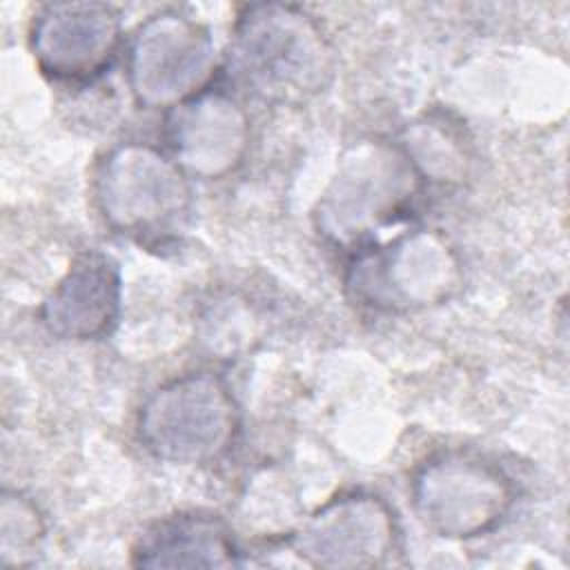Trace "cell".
Returning <instances> with one entry per match:
<instances>
[{"mask_svg":"<svg viewBox=\"0 0 570 570\" xmlns=\"http://www.w3.org/2000/svg\"><path fill=\"white\" fill-rule=\"evenodd\" d=\"M134 568H238L245 563L232 523L209 508H183L149 521L129 548Z\"/></svg>","mask_w":570,"mask_h":570,"instance_id":"obj_12","label":"cell"},{"mask_svg":"<svg viewBox=\"0 0 570 570\" xmlns=\"http://www.w3.org/2000/svg\"><path fill=\"white\" fill-rule=\"evenodd\" d=\"M47 537V523L38 503L20 490L0 494V563L29 568L36 563Z\"/></svg>","mask_w":570,"mask_h":570,"instance_id":"obj_14","label":"cell"},{"mask_svg":"<svg viewBox=\"0 0 570 570\" xmlns=\"http://www.w3.org/2000/svg\"><path fill=\"white\" fill-rule=\"evenodd\" d=\"M243 412L227 379L214 370H189L156 385L136 410L138 445L156 461L205 468L238 443Z\"/></svg>","mask_w":570,"mask_h":570,"instance_id":"obj_5","label":"cell"},{"mask_svg":"<svg viewBox=\"0 0 570 570\" xmlns=\"http://www.w3.org/2000/svg\"><path fill=\"white\" fill-rule=\"evenodd\" d=\"M465 283L454 243L432 227L412 225L347 254L343 289L350 303L376 314H410L452 301Z\"/></svg>","mask_w":570,"mask_h":570,"instance_id":"obj_4","label":"cell"},{"mask_svg":"<svg viewBox=\"0 0 570 570\" xmlns=\"http://www.w3.org/2000/svg\"><path fill=\"white\" fill-rule=\"evenodd\" d=\"M89 196L107 229L145 249L176 243L194 214V180L149 140L107 147L94 160Z\"/></svg>","mask_w":570,"mask_h":570,"instance_id":"obj_2","label":"cell"},{"mask_svg":"<svg viewBox=\"0 0 570 570\" xmlns=\"http://www.w3.org/2000/svg\"><path fill=\"white\" fill-rule=\"evenodd\" d=\"M425 185L432 180H461L468 171V147L463 136L441 118H425L407 125L396 140Z\"/></svg>","mask_w":570,"mask_h":570,"instance_id":"obj_13","label":"cell"},{"mask_svg":"<svg viewBox=\"0 0 570 570\" xmlns=\"http://www.w3.org/2000/svg\"><path fill=\"white\" fill-rule=\"evenodd\" d=\"M163 140L191 180H223L247 160L252 118L232 89L214 82L163 114Z\"/></svg>","mask_w":570,"mask_h":570,"instance_id":"obj_10","label":"cell"},{"mask_svg":"<svg viewBox=\"0 0 570 570\" xmlns=\"http://www.w3.org/2000/svg\"><path fill=\"white\" fill-rule=\"evenodd\" d=\"M283 543L309 568L374 570L392 566L403 552V530L385 497L352 488L312 510Z\"/></svg>","mask_w":570,"mask_h":570,"instance_id":"obj_8","label":"cell"},{"mask_svg":"<svg viewBox=\"0 0 570 570\" xmlns=\"http://www.w3.org/2000/svg\"><path fill=\"white\" fill-rule=\"evenodd\" d=\"M223 65L212 31L198 18L165 7L140 20L125 42V76L134 105L169 111L218 82Z\"/></svg>","mask_w":570,"mask_h":570,"instance_id":"obj_7","label":"cell"},{"mask_svg":"<svg viewBox=\"0 0 570 570\" xmlns=\"http://www.w3.org/2000/svg\"><path fill=\"white\" fill-rule=\"evenodd\" d=\"M425 187L396 140H358L316 203V232L347 256L376 232L410 220Z\"/></svg>","mask_w":570,"mask_h":570,"instance_id":"obj_3","label":"cell"},{"mask_svg":"<svg viewBox=\"0 0 570 570\" xmlns=\"http://www.w3.org/2000/svg\"><path fill=\"white\" fill-rule=\"evenodd\" d=\"M410 505L434 537L470 541L501 528L517 503L514 479L490 456L443 448L410 472Z\"/></svg>","mask_w":570,"mask_h":570,"instance_id":"obj_6","label":"cell"},{"mask_svg":"<svg viewBox=\"0 0 570 570\" xmlns=\"http://www.w3.org/2000/svg\"><path fill=\"white\" fill-rule=\"evenodd\" d=\"M223 67L254 98L298 107L332 85L336 49L307 9L289 2H252L234 18Z\"/></svg>","mask_w":570,"mask_h":570,"instance_id":"obj_1","label":"cell"},{"mask_svg":"<svg viewBox=\"0 0 570 570\" xmlns=\"http://www.w3.org/2000/svg\"><path fill=\"white\" fill-rule=\"evenodd\" d=\"M122 312V272L118 261L98 249L76 252L69 267L38 307L42 327L60 341L107 338Z\"/></svg>","mask_w":570,"mask_h":570,"instance_id":"obj_11","label":"cell"},{"mask_svg":"<svg viewBox=\"0 0 570 570\" xmlns=\"http://www.w3.org/2000/svg\"><path fill=\"white\" fill-rule=\"evenodd\" d=\"M122 11L100 0L38 4L29 18L27 47L38 71L56 85L98 82L125 51Z\"/></svg>","mask_w":570,"mask_h":570,"instance_id":"obj_9","label":"cell"}]
</instances>
